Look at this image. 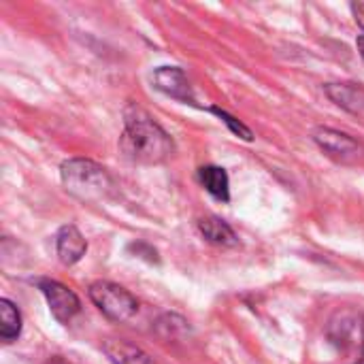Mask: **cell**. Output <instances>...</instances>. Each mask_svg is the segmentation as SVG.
<instances>
[{"mask_svg":"<svg viewBox=\"0 0 364 364\" xmlns=\"http://www.w3.org/2000/svg\"><path fill=\"white\" fill-rule=\"evenodd\" d=\"M151 81L156 85V90H160L162 94L179 100V102H194V94H192V85L186 77V73L177 66H160L154 70Z\"/></svg>","mask_w":364,"mask_h":364,"instance_id":"obj_6","label":"cell"},{"mask_svg":"<svg viewBox=\"0 0 364 364\" xmlns=\"http://www.w3.org/2000/svg\"><path fill=\"white\" fill-rule=\"evenodd\" d=\"M211 113H215V115H218V117H220V119H222V122H224V124L235 132V134H237V136H241L243 141H252V139H254V132H252L243 122H239L237 117H232L230 113H226L224 109L213 107V109H211Z\"/></svg>","mask_w":364,"mask_h":364,"instance_id":"obj_13","label":"cell"},{"mask_svg":"<svg viewBox=\"0 0 364 364\" xmlns=\"http://www.w3.org/2000/svg\"><path fill=\"white\" fill-rule=\"evenodd\" d=\"M314 141L328 158H333L337 162H343V164L356 162L364 154V147L356 139H352L346 132L333 130V128L314 130Z\"/></svg>","mask_w":364,"mask_h":364,"instance_id":"obj_4","label":"cell"},{"mask_svg":"<svg viewBox=\"0 0 364 364\" xmlns=\"http://www.w3.org/2000/svg\"><path fill=\"white\" fill-rule=\"evenodd\" d=\"M19 333H21V314H19V309L11 301L2 299L0 301V337H2L4 343H11V341H15L19 337Z\"/></svg>","mask_w":364,"mask_h":364,"instance_id":"obj_12","label":"cell"},{"mask_svg":"<svg viewBox=\"0 0 364 364\" xmlns=\"http://www.w3.org/2000/svg\"><path fill=\"white\" fill-rule=\"evenodd\" d=\"M198 230H200V235H203L209 243L220 245V247H232V245L239 243L235 230H232L222 218H215V215L203 218V220L198 222Z\"/></svg>","mask_w":364,"mask_h":364,"instance_id":"obj_9","label":"cell"},{"mask_svg":"<svg viewBox=\"0 0 364 364\" xmlns=\"http://www.w3.org/2000/svg\"><path fill=\"white\" fill-rule=\"evenodd\" d=\"M60 177L66 192L83 203H100L111 194L113 188L109 173L100 164L85 158L66 160L60 166Z\"/></svg>","mask_w":364,"mask_h":364,"instance_id":"obj_2","label":"cell"},{"mask_svg":"<svg viewBox=\"0 0 364 364\" xmlns=\"http://www.w3.org/2000/svg\"><path fill=\"white\" fill-rule=\"evenodd\" d=\"M41 292L49 305L51 316L60 322V324H68L81 309V303L77 299V294L73 290H68L64 284L60 282H41Z\"/></svg>","mask_w":364,"mask_h":364,"instance_id":"obj_5","label":"cell"},{"mask_svg":"<svg viewBox=\"0 0 364 364\" xmlns=\"http://www.w3.org/2000/svg\"><path fill=\"white\" fill-rule=\"evenodd\" d=\"M198 179L203 188L218 200L228 203L230 200V179L228 173L222 166H203L198 171Z\"/></svg>","mask_w":364,"mask_h":364,"instance_id":"obj_10","label":"cell"},{"mask_svg":"<svg viewBox=\"0 0 364 364\" xmlns=\"http://www.w3.org/2000/svg\"><path fill=\"white\" fill-rule=\"evenodd\" d=\"M90 299L113 322H126L139 311L136 299L113 282H94L90 286Z\"/></svg>","mask_w":364,"mask_h":364,"instance_id":"obj_3","label":"cell"},{"mask_svg":"<svg viewBox=\"0 0 364 364\" xmlns=\"http://www.w3.org/2000/svg\"><path fill=\"white\" fill-rule=\"evenodd\" d=\"M328 98L350 113L364 111V87L356 83H328L326 85Z\"/></svg>","mask_w":364,"mask_h":364,"instance_id":"obj_8","label":"cell"},{"mask_svg":"<svg viewBox=\"0 0 364 364\" xmlns=\"http://www.w3.org/2000/svg\"><path fill=\"white\" fill-rule=\"evenodd\" d=\"M55 252H58V258H60L62 264L73 267V264H77L85 256L87 241L79 232L77 226L68 224V226H62L58 230V235H55Z\"/></svg>","mask_w":364,"mask_h":364,"instance_id":"obj_7","label":"cell"},{"mask_svg":"<svg viewBox=\"0 0 364 364\" xmlns=\"http://www.w3.org/2000/svg\"><path fill=\"white\" fill-rule=\"evenodd\" d=\"M358 364H364V360H363V363H358Z\"/></svg>","mask_w":364,"mask_h":364,"instance_id":"obj_16","label":"cell"},{"mask_svg":"<svg viewBox=\"0 0 364 364\" xmlns=\"http://www.w3.org/2000/svg\"><path fill=\"white\" fill-rule=\"evenodd\" d=\"M358 49H360V55L364 58V34L358 38Z\"/></svg>","mask_w":364,"mask_h":364,"instance_id":"obj_15","label":"cell"},{"mask_svg":"<svg viewBox=\"0 0 364 364\" xmlns=\"http://www.w3.org/2000/svg\"><path fill=\"white\" fill-rule=\"evenodd\" d=\"M105 354L111 358L113 364H154V360L143 350H139L126 341H107Z\"/></svg>","mask_w":364,"mask_h":364,"instance_id":"obj_11","label":"cell"},{"mask_svg":"<svg viewBox=\"0 0 364 364\" xmlns=\"http://www.w3.org/2000/svg\"><path fill=\"white\" fill-rule=\"evenodd\" d=\"M122 154L139 164H160L173 156V139L143 109L128 107L124 113V132L119 136Z\"/></svg>","mask_w":364,"mask_h":364,"instance_id":"obj_1","label":"cell"},{"mask_svg":"<svg viewBox=\"0 0 364 364\" xmlns=\"http://www.w3.org/2000/svg\"><path fill=\"white\" fill-rule=\"evenodd\" d=\"M352 11H354V15H356V21L360 23V28L364 30V2L352 4Z\"/></svg>","mask_w":364,"mask_h":364,"instance_id":"obj_14","label":"cell"}]
</instances>
